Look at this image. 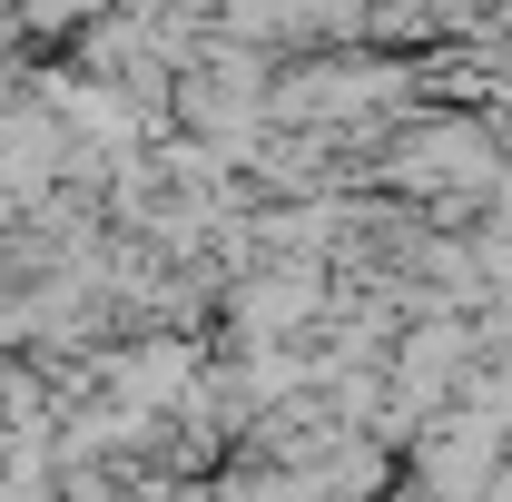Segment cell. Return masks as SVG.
Returning a JSON list of instances; mask_svg holds the SVG:
<instances>
[{"mask_svg":"<svg viewBox=\"0 0 512 502\" xmlns=\"http://www.w3.org/2000/svg\"><path fill=\"white\" fill-rule=\"evenodd\" d=\"M503 424H483L473 404L463 414H444V424H424V443H414V473H424V502H493V483H503Z\"/></svg>","mask_w":512,"mask_h":502,"instance_id":"obj_1","label":"cell"}]
</instances>
